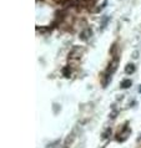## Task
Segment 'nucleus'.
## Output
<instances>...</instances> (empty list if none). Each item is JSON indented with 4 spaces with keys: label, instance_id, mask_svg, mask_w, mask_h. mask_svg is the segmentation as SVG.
I'll list each match as a JSON object with an SVG mask.
<instances>
[{
    "label": "nucleus",
    "instance_id": "nucleus-1",
    "mask_svg": "<svg viewBox=\"0 0 141 148\" xmlns=\"http://www.w3.org/2000/svg\"><path fill=\"white\" fill-rule=\"evenodd\" d=\"M134 70H135V66L132 65V63H129V65L125 67V72L126 73H132Z\"/></svg>",
    "mask_w": 141,
    "mask_h": 148
},
{
    "label": "nucleus",
    "instance_id": "nucleus-2",
    "mask_svg": "<svg viewBox=\"0 0 141 148\" xmlns=\"http://www.w3.org/2000/svg\"><path fill=\"white\" fill-rule=\"evenodd\" d=\"M131 86V81L130 80H125L122 83H121V87H122V88H129Z\"/></svg>",
    "mask_w": 141,
    "mask_h": 148
},
{
    "label": "nucleus",
    "instance_id": "nucleus-3",
    "mask_svg": "<svg viewBox=\"0 0 141 148\" xmlns=\"http://www.w3.org/2000/svg\"><path fill=\"white\" fill-rule=\"evenodd\" d=\"M140 92H141V86H140Z\"/></svg>",
    "mask_w": 141,
    "mask_h": 148
}]
</instances>
